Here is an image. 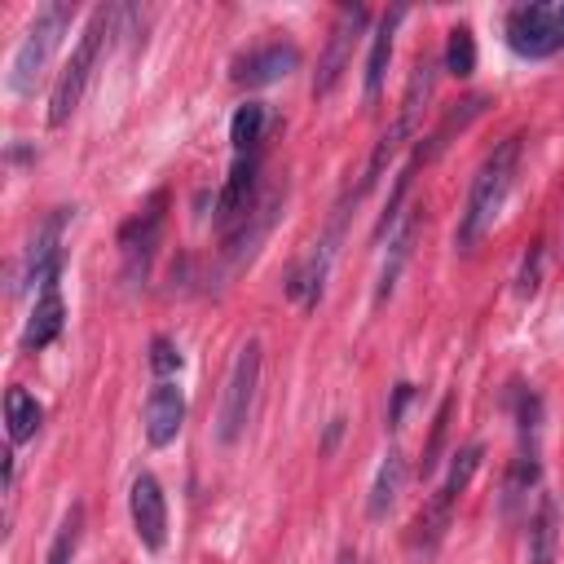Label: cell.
I'll use <instances>...</instances> for the list:
<instances>
[{
    "label": "cell",
    "mask_w": 564,
    "mask_h": 564,
    "mask_svg": "<svg viewBox=\"0 0 564 564\" xmlns=\"http://www.w3.org/2000/svg\"><path fill=\"white\" fill-rule=\"evenodd\" d=\"M516 163H520V137H507L476 167L471 189H467V203H463V216H458V229H454V242L463 251L476 247L485 238V229L494 225V216L502 212V203L511 194V181H516Z\"/></svg>",
    "instance_id": "6da1fadb"
},
{
    "label": "cell",
    "mask_w": 564,
    "mask_h": 564,
    "mask_svg": "<svg viewBox=\"0 0 564 564\" xmlns=\"http://www.w3.org/2000/svg\"><path fill=\"white\" fill-rule=\"evenodd\" d=\"M115 18H119V9H110V4L93 9V18H88L79 44L70 48V57H66L57 84H53V97H48V123H53V128H62V123L75 115V106H79V97H84V88H88V75H93V66H97V57H101V44H106V35H110V26H115Z\"/></svg>",
    "instance_id": "7a4b0ae2"
},
{
    "label": "cell",
    "mask_w": 564,
    "mask_h": 564,
    "mask_svg": "<svg viewBox=\"0 0 564 564\" xmlns=\"http://www.w3.org/2000/svg\"><path fill=\"white\" fill-rule=\"evenodd\" d=\"M70 18H75V4H62V0L44 4V9L31 18V26H26V35L18 40L13 62H9V88H13L18 97H31V93H35L44 66H48V57H53V48L62 44V35H66V26H70Z\"/></svg>",
    "instance_id": "3957f363"
},
{
    "label": "cell",
    "mask_w": 564,
    "mask_h": 564,
    "mask_svg": "<svg viewBox=\"0 0 564 564\" xmlns=\"http://www.w3.org/2000/svg\"><path fill=\"white\" fill-rule=\"evenodd\" d=\"M480 458H485V445H480V441H471V445H463V449L454 454L449 476L441 480V489H436V494L423 502V511L414 516V529H410V546H414V551L427 555V551L441 546V538H445V529H449V520H454V507H458L463 489L471 485Z\"/></svg>",
    "instance_id": "277c9868"
},
{
    "label": "cell",
    "mask_w": 564,
    "mask_h": 564,
    "mask_svg": "<svg viewBox=\"0 0 564 564\" xmlns=\"http://www.w3.org/2000/svg\"><path fill=\"white\" fill-rule=\"evenodd\" d=\"M256 388H260V339H247L229 366V379H225V397H220V414H216V441L220 445H238V436L247 432Z\"/></svg>",
    "instance_id": "5b68a950"
},
{
    "label": "cell",
    "mask_w": 564,
    "mask_h": 564,
    "mask_svg": "<svg viewBox=\"0 0 564 564\" xmlns=\"http://www.w3.org/2000/svg\"><path fill=\"white\" fill-rule=\"evenodd\" d=\"M507 44L520 57H551L564 44L560 4H520L507 13Z\"/></svg>",
    "instance_id": "8992f818"
},
{
    "label": "cell",
    "mask_w": 564,
    "mask_h": 564,
    "mask_svg": "<svg viewBox=\"0 0 564 564\" xmlns=\"http://www.w3.org/2000/svg\"><path fill=\"white\" fill-rule=\"evenodd\" d=\"M361 26H366V9H361V4H344V9L335 13V26H330V35H326V48H322L317 75H313V93H317V97H326V93L339 84V75L348 70L352 44H357Z\"/></svg>",
    "instance_id": "52a82bcc"
},
{
    "label": "cell",
    "mask_w": 564,
    "mask_h": 564,
    "mask_svg": "<svg viewBox=\"0 0 564 564\" xmlns=\"http://www.w3.org/2000/svg\"><path fill=\"white\" fill-rule=\"evenodd\" d=\"M344 216H348V207L335 212L326 238H322V242L308 251V260L295 264L291 278H286V295H291L300 308H317V300H322V286H326V273H330V260H335V242H339V234H344Z\"/></svg>",
    "instance_id": "ba28073f"
},
{
    "label": "cell",
    "mask_w": 564,
    "mask_h": 564,
    "mask_svg": "<svg viewBox=\"0 0 564 564\" xmlns=\"http://www.w3.org/2000/svg\"><path fill=\"white\" fill-rule=\"evenodd\" d=\"M128 511H132V529H137L141 546L145 551H163V542H167V498H163V485L150 471H141L132 480Z\"/></svg>",
    "instance_id": "9c48e42d"
},
{
    "label": "cell",
    "mask_w": 564,
    "mask_h": 564,
    "mask_svg": "<svg viewBox=\"0 0 564 564\" xmlns=\"http://www.w3.org/2000/svg\"><path fill=\"white\" fill-rule=\"evenodd\" d=\"M256 176H260V159H256V154H238L234 167H229L225 189L216 194V220H220L225 234L238 229V225L247 220V212L260 203V198H256Z\"/></svg>",
    "instance_id": "30bf717a"
},
{
    "label": "cell",
    "mask_w": 564,
    "mask_h": 564,
    "mask_svg": "<svg viewBox=\"0 0 564 564\" xmlns=\"http://www.w3.org/2000/svg\"><path fill=\"white\" fill-rule=\"evenodd\" d=\"M181 423H185V397H181V388H176V383L159 379V383L150 388V397H145L141 432H145V441H150L154 449H163V445H172V441H176Z\"/></svg>",
    "instance_id": "8fae6325"
},
{
    "label": "cell",
    "mask_w": 564,
    "mask_h": 564,
    "mask_svg": "<svg viewBox=\"0 0 564 564\" xmlns=\"http://www.w3.org/2000/svg\"><path fill=\"white\" fill-rule=\"evenodd\" d=\"M163 194H154L123 229H119V247H123V260H128V278H141L150 256H154V242H159V225H163Z\"/></svg>",
    "instance_id": "7c38bea8"
},
{
    "label": "cell",
    "mask_w": 564,
    "mask_h": 564,
    "mask_svg": "<svg viewBox=\"0 0 564 564\" xmlns=\"http://www.w3.org/2000/svg\"><path fill=\"white\" fill-rule=\"evenodd\" d=\"M295 66H300V48L295 44H264V48H251L247 57L234 62V84L264 88V84H278L282 75H291Z\"/></svg>",
    "instance_id": "4fadbf2b"
},
{
    "label": "cell",
    "mask_w": 564,
    "mask_h": 564,
    "mask_svg": "<svg viewBox=\"0 0 564 564\" xmlns=\"http://www.w3.org/2000/svg\"><path fill=\"white\" fill-rule=\"evenodd\" d=\"M485 106H489V97H485V93H471V97L454 101V106L441 115V123H436V128L423 137V145L414 150V159H410V163H414V167H423V163L441 159V154H445V145H449V141H454V137H458V132H463L471 119H480V115H485Z\"/></svg>",
    "instance_id": "5bb4252c"
},
{
    "label": "cell",
    "mask_w": 564,
    "mask_h": 564,
    "mask_svg": "<svg viewBox=\"0 0 564 564\" xmlns=\"http://www.w3.org/2000/svg\"><path fill=\"white\" fill-rule=\"evenodd\" d=\"M278 207H282V189L264 194V198L247 212V220H242L238 229H229V234H225V256H229L234 264H242V260H251V256H256L260 238H264V234L273 229V220H278Z\"/></svg>",
    "instance_id": "9a60e30c"
},
{
    "label": "cell",
    "mask_w": 564,
    "mask_h": 564,
    "mask_svg": "<svg viewBox=\"0 0 564 564\" xmlns=\"http://www.w3.org/2000/svg\"><path fill=\"white\" fill-rule=\"evenodd\" d=\"M62 322H66V304H62V291L57 286H44L35 295V308L22 326V352H40L48 348L57 335H62Z\"/></svg>",
    "instance_id": "2e32d148"
},
{
    "label": "cell",
    "mask_w": 564,
    "mask_h": 564,
    "mask_svg": "<svg viewBox=\"0 0 564 564\" xmlns=\"http://www.w3.org/2000/svg\"><path fill=\"white\" fill-rule=\"evenodd\" d=\"M410 132H414V110H405V106H401L397 123L379 132V141H375V150H370V163H366V172H361V185L348 194V203H357V198H361V194H366V189H370V185L383 176V167L397 159V150L405 145V137H410ZM348 203H344V207H348Z\"/></svg>",
    "instance_id": "e0dca14e"
},
{
    "label": "cell",
    "mask_w": 564,
    "mask_h": 564,
    "mask_svg": "<svg viewBox=\"0 0 564 564\" xmlns=\"http://www.w3.org/2000/svg\"><path fill=\"white\" fill-rule=\"evenodd\" d=\"M401 18H405V9H388V13L379 18L375 35H370V57H366V84H361V93H366V106H370V101L379 97V88H383V75H388V57H392V35H397Z\"/></svg>",
    "instance_id": "ac0fdd59"
},
{
    "label": "cell",
    "mask_w": 564,
    "mask_h": 564,
    "mask_svg": "<svg viewBox=\"0 0 564 564\" xmlns=\"http://www.w3.org/2000/svg\"><path fill=\"white\" fill-rule=\"evenodd\" d=\"M555 551H560V502L542 494L529 520V564H555Z\"/></svg>",
    "instance_id": "d6986e66"
},
{
    "label": "cell",
    "mask_w": 564,
    "mask_h": 564,
    "mask_svg": "<svg viewBox=\"0 0 564 564\" xmlns=\"http://www.w3.org/2000/svg\"><path fill=\"white\" fill-rule=\"evenodd\" d=\"M414 234H419V216H405L401 229L388 238V256H383L379 282H375V304H383V300L397 291V278H401V269H405V260H410V247H414Z\"/></svg>",
    "instance_id": "ffe728a7"
},
{
    "label": "cell",
    "mask_w": 564,
    "mask_h": 564,
    "mask_svg": "<svg viewBox=\"0 0 564 564\" xmlns=\"http://www.w3.org/2000/svg\"><path fill=\"white\" fill-rule=\"evenodd\" d=\"M401 485H405V454L401 449H388L383 463H379V471H375V485H370V498H366V516L370 520H383L392 511Z\"/></svg>",
    "instance_id": "44dd1931"
},
{
    "label": "cell",
    "mask_w": 564,
    "mask_h": 564,
    "mask_svg": "<svg viewBox=\"0 0 564 564\" xmlns=\"http://www.w3.org/2000/svg\"><path fill=\"white\" fill-rule=\"evenodd\" d=\"M40 423H44V410H40V401L26 392V388H9L4 392V432H9V445H22V441H31L35 432H40Z\"/></svg>",
    "instance_id": "7402d4cb"
},
{
    "label": "cell",
    "mask_w": 564,
    "mask_h": 564,
    "mask_svg": "<svg viewBox=\"0 0 564 564\" xmlns=\"http://www.w3.org/2000/svg\"><path fill=\"white\" fill-rule=\"evenodd\" d=\"M533 485H538V449H520L502 480V516H516Z\"/></svg>",
    "instance_id": "603a6c76"
},
{
    "label": "cell",
    "mask_w": 564,
    "mask_h": 564,
    "mask_svg": "<svg viewBox=\"0 0 564 564\" xmlns=\"http://www.w3.org/2000/svg\"><path fill=\"white\" fill-rule=\"evenodd\" d=\"M264 128H269V110H264V101H247V106H238L234 119H229V141H234V150H238V154H256Z\"/></svg>",
    "instance_id": "cb8c5ba5"
},
{
    "label": "cell",
    "mask_w": 564,
    "mask_h": 564,
    "mask_svg": "<svg viewBox=\"0 0 564 564\" xmlns=\"http://www.w3.org/2000/svg\"><path fill=\"white\" fill-rule=\"evenodd\" d=\"M79 533H84V507L70 502V511L62 516V524H57V533H53V542H48L44 564H70L75 551H79Z\"/></svg>",
    "instance_id": "d4e9b609"
},
{
    "label": "cell",
    "mask_w": 564,
    "mask_h": 564,
    "mask_svg": "<svg viewBox=\"0 0 564 564\" xmlns=\"http://www.w3.org/2000/svg\"><path fill=\"white\" fill-rule=\"evenodd\" d=\"M445 70L467 79L476 70V40H471V26H454L449 31V44H445Z\"/></svg>",
    "instance_id": "484cf974"
},
{
    "label": "cell",
    "mask_w": 564,
    "mask_h": 564,
    "mask_svg": "<svg viewBox=\"0 0 564 564\" xmlns=\"http://www.w3.org/2000/svg\"><path fill=\"white\" fill-rule=\"evenodd\" d=\"M150 370H154L159 379H172V375L181 370V352H176V344H172L167 335L150 339Z\"/></svg>",
    "instance_id": "4316f807"
},
{
    "label": "cell",
    "mask_w": 564,
    "mask_h": 564,
    "mask_svg": "<svg viewBox=\"0 0 564 564\" xmlns=\"http://www.w3.org/2000/svg\"><path fill=\"white\" fill-rule=\"evenodd\" d=\"M538 278H542V242L529 247V256H524V264H520V278H516V291H520V295H533V291H538Z\"/></svg>",
    "instance_id": "83f0119b"
},
{
    "label": "cell",
    "mask_w": 564,
    "mask_h": 564,
    "mask_svg": "<svg viewBox=\"0 0 564 564\" xmlns=\"http://www.w3.org/2000/svg\"><path fill=\"white\" fill-rule=\"evenodd\" d=\"M410 397H414V383H397V388H392V405H388V427H401V414H405Z\"/></svg>",
    "instance_id": "f1b7e54d"
},
{
    "label": "cell",
    "mask_w": 564,
    "mask_h": 564,
    "mask_svg": "<svg viewBox=\"0 0 564 564\" xmlns=\"http://www.w3.org/2000/svg\"><path fill=\"white\" fill-rule=\"evenodd\" d=\"M335 564H357V555H352V546H344V551H339V560H335Z\"/></svg>",
    "instance_id": "f546056e"
},
{
    "label": "cell",
    "mask_w": 564,
    "mask_h": 564,
    "mask_svg": "<svg viewBox=\"0 0 564 564\" xmlns=\"http://www.w3.org/2000/svg\"><path fill=\"white\" fill-rule=\"evenodd\" d=\"M560 18H564V9H560Z\"/></svg>",
    "instance_id": "4dcf8cb0"
}]
</instances>
